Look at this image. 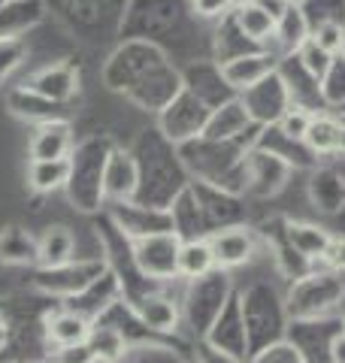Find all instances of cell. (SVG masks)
<instances>
[{"label": "cell", "instance_id": "36", "mask_svg": "<svg viewBox=\"0 0 345 363\" xmlns=\"http://www.w3.org/2000/svg\"><path fill=\"white\" fill-rule=\"evenodd\" d=\"M288 4H297V6H300V4H303V0H288Z\"/></svg>", "mask_w": 345, "mask_h": 363}, {"label": "cell", "instance_id": "9", "mask_svg": "<svg viewBox=\"0 0 345 363\" xmlns=\"http://www.w3.org/2000/svg\"><path fill=\"white\" fill-rule=\"evenodd\" d=\"M25 88H31L33 94H40L45 100H52V104L67 106L79 91V73L70 64H52V67H43L37 76H31V82Z\"/></svg>", "mask_w": 345, "mask_h": 363}, {"label": "cell", "instance_id": "27", "mask_svg": "<svg viewBox=\"0 0 345 363\" xmlns=\"http://www.w3.org/2000/svg\"><path fill=\"white\" fill-rule=\"evenodd\" d=\"M312 40L315 45H321L327 55H339L342 49V40H345V25L336 18H324V21H318V25L312 28Z\"/></svg>", "mask_w": 345, "mask_h": 363}, {"label": "cell", "instance_id": "8", "mask_svg": "<svg viewBox=\"0 0 345 363\" xmlns=\"http://www.w3.org/2000/svg\"><path fill=\"white\" fill-rule=\"evenodd\" d=\"M140 191V164L133 152L112 149L103 169V197H112L115 203H131Z\"/></svg>", "mask_w": 345, "mask_h": 363}, {"label": "cell", "instance_id": "5", "mask_svg": "<svg viewBox=\"0 0 345 363\" xmlns=\"http://www.w3.org/2000/svg\"><path fill=\"white\" fill-rule=\"evenodd\" d=\"M239 100H243L248 118L258 121V124H279L285 112L294 106V104H291V88H288L285 76H282L279 70L270 73V76L263 79V82H258L255 88H248Z\"/></svg>", "mask_w": 345, "mask_h": 363}, {"label": "cell", "instance_id": "3", "mask_svg": "<svg viewBox=\"0 0 345 363\" xmlns=\"http://www.w3.org/2000/svg\"><path fill=\"white\" fill-rule=\"evenodd\" d=\"M179 248H182V236L176 230L148 233L133 240V260L146 279L170 281L179 276Z\"/></svg>", "mask_w": 345, "mask_h": 363}, {"label": "cell", "instance_id": "31", "mask_svg": "<svg viewBox=\"0 0 345 363\" xmlns=\"http://www.w3.org/2000/svg\"><path fill=\"white\" fill-rule=\"evenodd\" d=\"M191 13L200 18H224L234 13V4L230 0H188Z\"/></svg>", "mask_w": 345, "mask_h": 363}, {"label": "cell", "instance_id": "18", "mask_svg": "<svg viewBox=\"0 0 345 363\" xmlns=\"http://www.w3.org/2000/svg\"><path fill=\"white\" fill-rule=\"evenodd\" d=\"M49 342H55V348H70V345H85L91 336V321L82 318L79 312H58L49 318Z\"/></svg>", "mask_w": 345, "mask_h": 363}, {"label": "cell", "instance_id": "32", "mask_svg": "<svg viewBox=\"0 0 345 363\" xmlns=\"http://www.w3.org/2000/svg\"><path fill=\"white\" fill-rule=\"evenodd\" d=\"M52 363H94L88 342L85 345H70V348H55Z\"/></svg>", "mask_w": 345, "mask_h": 363}, {"label": "cell", "instance_id": "21", "mask_svg": "<svg viewBox=\"0 0 345 363\" xmlns=\"http://www.w3.org/2000/svg\"><path fill=\"white\" fill-rule=\"evenodd\" d=\"M288 240H291L294 245V252H300L303 257H324L327 252V245L333 236L324 230V227H318V224H306V221H294L291 227H288Z\"/></svg>", "mask_w": 345, "mask_h": 363}, {"label": "cell", "instance_id": "6", "mask_svg": "<svg viewBox=\"0 0 345 363\" xmlns=\"http://www.w3.org/2000/svg\"><path fill=\"white\" fill-rule=\"evenodd\" d=\"M270 73H275V58L270 52H248V55H234L218 64V79L230 91L246 94L248 88L263 82Z\"/></svg>", "mask_w": 345, "mask_h": 363}, {"label": "cell", "instance_id": "29", "mask_svg": "<svg viewBox=\"0 0 345 363\" xmlns=\"http://www.w3.org/2000/svg\"><path fill=\"white\" fill-rule=\"evenodd\" d=\"M309 121H312V112H309L306 106H297V104H294V106L282 116L279 128H282L285 136H291V140L303 143V136H306V130H309Z\"/></svg>", "mask_w": 345, "mask_h": 363}, {"label": "cell", "instance_id": "19", "mask_svg": "<svg viewBox=\"0 0 345 363\" xmlns=\"http://www.w3.org/2000/svg\"><path fill=\"white\" fill-rule=\"evenodd\" d=\"M312 37V28H309V21L303 16V9L291 4L282 13V18L275 21V37L273 40H279L282 43V52L288 55H294V52H300L303 49V43Z\"/></svg>", "mask_w": 345, "mask_h": 363}, {"label": "cell", "instance_id": "11", "mask_svg": "<svg viewBox=\"0 0 345 363\" xmlns=\"http://www.w3.org/2000/svg\"><path fill=\"white\" fill-rule=\"evenodd\" d=\"M76 149L70 121H49L40 124L31 136V161H67Z\"/></svg>", "mask_w": 345, "mask_h": 363}, {"label": "cell", "instance_id": "24", "mask_svg": "<svg viewBox=\"0 0 345 363\" xmlns=\"http://www.w3.org/2000/svg\"><path fill=\"white\" fill-rule=\"evenodd\" d=\"M136 315L152 330H172L176 327V306L167 297H143L136 303Z\"/></svg>", "mask_w": 345, "mask_h": 363}, {"label": "cell", "instance_id": "35", "mask_svg": "<svg viewBox=\"0 0 345 363\" xmlns=\"http://www.w3.org/2000/svg\"><path fill=\"white\" fill-rule=\"evenodd\" d=\"M230 4H234V6H239V4H246V0H230Z\"/></svg>", "mask_w": 345, "mask_h": 363}, {"label": "cell", "instance_id": "1", "mask_svg": "<svg viewBox=\"0 0 345 363\" xmlns=\"http://www.w3.org/2000/svg\"><path fill=\"white\" fill-rule=\"evenodd\" d=\"M115 145L106 136H91V140L79 143L70 152V179H67V194L79 209H97L103 200V169H106V157Z\"/></svg>", "mask_w": 345, "mask_h": 363}, {"label": "cell", "instance_id": "4", "mask_svg": "<svg viewBox=\"0 0 345 363\" xmlns=\"http://www.w3.org/2000/svg\"><path fill=\"white\" fill-rule=\"evenodd\" d=\"M209 112L212 109L206 106L197 94L182 88L176 100L160 112V133H164L170 143H191V140H197V136H203Z\"/></svg>", "mask_w": 345, "mask_h": 363}, {"label": "cell", "instance_id": "23", "mask_svg": "<svg viewBox=\"0 0 345 363\" xmlns=\"http://www.w3.org/2000/svg\"><path fill=\"white\" fill-rule=\"evenodd\" d=\"M88 348L94 360L103 363H115L124 357V333L119 327H91V336H88Z\"/></svg>", "mask_w": 345, "mask_h": 363}, {"label": "cell", "instance_id": "15", "mask_svg": "<svg viewBox=\"0 0 345 363\" xmlns=\"http://www.w3.org/2000/svg\"><path fill=\"white\" fill-rule=\"evenodd\" d=\"M76 257V236L70 227L64 224H55L49 227L40 242H37V260L43 264V269H55V267H64L70 264V260Z\"/></svg>", "mask_w": 345, "mask_h": 363}, {"label": "cell", "instance_id": "28", "mask_svg": "<svg viewBox=\"0 0 345 363\" xmlns=\"http://www.w3.org/2000/svg\"><path fill=\"white\" fill-rule=\"evenodd\" d=\"M300 55V64H303V70L309 73L315 79V82H321V79H324V73L330 70V64H333V58H336V55H327L324 49H321V45H315L312 40H306L303 43V49L297 52Z\"/></svg>", "mask_w": 345, "mask_h": 363}, {"label": "cell", "instance_id": "10", "mask_svg": "<svg viewBox=\"0 0 345 363\" xmlns=\"http://www.w3.org/2000/svg\"><path fill=\"white\" fill-rule=\"evenodd\" d=\"M206 242L212 248L215 267H224V269L243 267L246 260H251V255H255V236H251V230H246V227H224V230H215Z\"/></svg>", "mask_w": 345, "mask_h": 363}, {"label": "cell", "instance_id": "26", "mask_svg": "<svg viewBox=\"0 0 345 363\" xmlns=\"http://www.w3.org/2000/svg\"><path fill=\"white\" fill-rule=\"evenodd\" d=\"M318 91H321V100H324L327 106H342L345 104V61L339 58V55L333 58L324 79L318 82Z\"/></svg>", "mask_w": 345, "mask_h": 363}, {"label": "cell", "instance_id": "30", "mask_svg": "<svg viewBox=\"0 0 345 363\" xmlns=\"http://www.w3.org/2000/svg\"><path fill=\"white\" fill-rule=\"evenodd\" d=\"M25 61V43L21 40H0V79H6Z\"/></svg>", "mask_w": 345, "mask_h": 363}, {"label": "cell", "instance_id": "7", "mask_svg": "<svg viewBox=\"0 0 345 363\" xmlns=\"http://www.w3.org/2000/svg\"><path fill=\"white\" fill-rule=\"evenodd\" d=\"M100 276H103V264H97V260H70L64 267L37 272L33 285L49 294H70V297H76V294H82Z\"/></svg>", "mask_w": 345, "mask_h": 363}, {"label": "cell", "instance_id": "20", "mask_svg": "<svg viewBox=\"0 0 345 363\" xmlns=\"http://www.w3.org/2000/svg\"><path fill=\"white\" fill-rule=\"evenodd\" d=\"M215 269V257L212 248L206 240H185L179 248V276L185 279H206Z\"/></svg>", "mask_w": 345, "mask_h": 363}, {"label": "cell", "instance_id": "14", "mask_svg": "<svg viewBox=\"0 0 345 363\" xmlns=\"http://www.w3.org/2000/svg\"><path fill=\"white\" fill-rule=\"evenodd\" d=\"M6 106L13 109V116L18 118H28V121H37V124H49V121H67V106L61 104H52L40 94H33L31 88H16L9 91L6 97Z\"/></svg>", "mask_w": 345, "mask_h": 363}, {"label": "cell", "instance_id": "34", "mask_svg": "<svg viewBox=\"0 0 345 363\" xmlns=\"http://www.w3.org/2000/svg\"><path fill=\"white\" fill-rule=\"evenodd\" d=\"M339 58L345 61V40H342V49H339Z\"/></svg>", "mask_w": 345, "mask_h": 363}, {"label": "cell", "instance_id": "12", "mask_svg": "<svg viewBox=\"0 0 345 363\" xmlns=\"http://www.w3.org/2000/svg\"><path fill=\"white\" fill-rule=\"evenodd\" d=\"M251 124L248 112L243 106V100H227V104L215 106L209 112V121L203 128V140H212V143H230L234 136L246 133V128Z\"/></svg>", "mask_w": 345, "mask_h": 363}, {"label": "cell", "instance_id": "2", "mask_svg": "<svg viewBox=\"0 0 345 363\" xmlns=\"http://www.w3.org/2000/svg\"><path fill=\"white\" fill-rule=\"evenodd\" d=\"M167 58L158 45L143 43V40H124V45L115 49L106 67H103V82L112 91H128L136 79H143L148 70H155Z\"/></svg>", "mask_w": 345, "mask_h": 363}, {"label": "cell", "instance_id": "13", "mask_svg": "<svg viewBox=\"0 0 345 363\" xmlns=\"http://www.w3.org/2000/svg\"><path fill=\"white\" fill-rule=\"evenodd\" d=\"M45 16L43 0H6L0 6V40H21Z\"/></svg>", "mask_w": 345, "mask_h": 363}, {"label": "cell", "instance_id": "22", "mask_svg": "<svg viewBox=\"0 0 345 363\" xmlns=\"http://www.w3.org/2000/svg\"><path fill=\"white\" fill-rule=\"evenodd\" d=\"M70 179V161H31L28 182L37 194H52L58 188H67Z\"/></svg>", "mask_w": 345, "mask_h": 363}, {"label": "cell", "instance_id": "25", "mask_svg": "<svg viewBox=\"0 0 345 363\" xmlns=\"http://www.w3.org/2000/svg\"><path fill=\"white\" fill-rule=\"evenodd\" d=\"M37 257V242H31L28 233H21L18 227H9V230L0 233V260L6 264H25V260Z\"/></svg>", "mask_w": 345, "mask_h": 363}, {"label": "cell", "instance_id": "37", "mask_svg": "<svg viewBox=\"0 0 345 363\" xmlns=\"http://www.w3.org/2000/svg\"><path fill=\"white\" fill-rule=\"evenodd\" d=\"M4 4H6V0H0V6H4Z\"/></svg>", "mask_w": 345, "mask_h": 363}, {"label": "cell", "instance_id": "17", "mask_svg": "<svg viewBox=\"0 0 345 363\" xmlns=\"http://www.w3.org/2000/svg\"><path fill=\"white\" fill-rule=\"evenodd\" d=\"M230 18H234V28L251 43H267L275 37V18L258 4V0H246V4L234 6Z\"/></svg>", "mask_w": 345, "mask_h": 363}, {"label": "cell", "instance_id": "33", "mask_svg": "<svg viewBox=\"0 0 345 363\" xmlns=\"http://www.w3.org/2000/svg\"><path fill=\"white\" fill-rule=\"evenodd\" d=\"M324 264L330 269H336V272L345 269V240H342V236H339V240H330L327 252H324Z\"/></svg>", "mask_w": 345, "mask_h": 363}, {"label": "cell", "instance_id": "16", "mask_svg": "<svg viewBox=\"0 0 345 363\" xmlns=\"http://www.w3.org/2000/svg\"><path fill=\"white\" fill-rule=\"evenodd\" d=\"M303 145L312 155H321V157L333 155V152H342V121H339V116H330V112H312V121H309Z\"/></svg>", "mask_w": 345, "mask_h": 363}]
</instances>
